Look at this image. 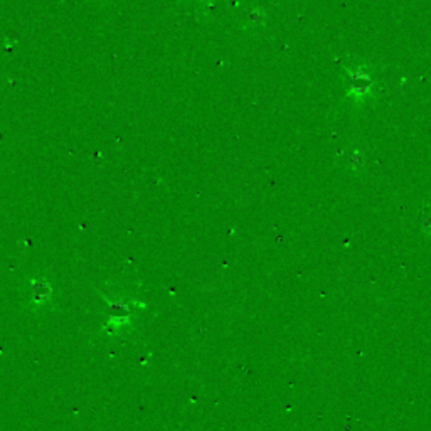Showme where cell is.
Instances as JSON below:
<instances>
[{
    "instance_id": "cell-1",
    "label": "cell",
    "mask_w": 431,
    "mask_h": 431,
    "mask_svg": "<svg viewBox=\"0 0 431 431\" xmlns=\"http://www.w3.org/2000/svg\"><path fill=\"white\" fill-rule=\"evenodd\" d=\"M53 296V287L47 280H31V300L34 305H44Z\"/></svg>"
}]
</instances>
